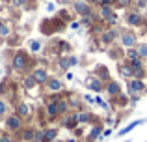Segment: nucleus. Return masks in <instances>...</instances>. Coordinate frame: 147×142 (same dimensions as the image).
Listing matches in <instances>:
<instances>
[{"label":"nucleus","instance_id":"nucleus-28","mask_svg":"<svg viewBox=\"0 0 147 142\" xmlns=\"http://www.w3.org/2000/svg\"><path fill=\"white\" fill-rule=\"evenodd\" d=\"M9 34H11L9 26H7V24H4V22H0V37H7Z\"/></svg>","mask_w":147,"mask_h":142},{"label":"nucleus","instance_id":"nucleus-13","mask_svg":"<svg viewBox=\"0 0 147 142\" xmlns=\"http://www.w3.org/2000/svg\"><path fill=\"white\" fill-rule=\"evenodd\" d=\"M119 75L125 77V79H132V67H130V64H129V62L119 64Z\"/></svg>","mask_w":147,"mask_h":142},{"label":"nucleus","instance_id":"nucleus-6","mask_svg":"<svg viewBox=\"0 0 147 142\" xmlns=\"http://www.w3.org/2000/svg\"><path fill=\"white\" fill-rule=\"evenodd\" d=\"M127 90H129V94H142V92L145 90V84L144 80H138V79H129V82H127Z\"/></svg>","mask_w":147,"mask_h":142},{"label":"nucleus","instance_id":"nucleus-31","mask_svg":"<svg viewBox=\"0 0 147 142\" xmlns=\"http://www.w3.org/2000/svg\"><path fill=\"white\" fill-rule=\"evenodd\" d=\"M134 6H136L138 11H142V10L147 7V0H134Z\"/></svg>","mask_w":147,"mask_h":142},{"label":"nucleus","instance_id":"nucleus-19","mask_svg":"<svg viewBox=\"0 0 147 142\" xmlns=\"http://www.w3.org/2000/svg\"><path fill=\"white\" fill-rule=\"evenodd\" d=\"M22 84H24V88H26V90H32V88L34 86H36V79H34V75H26L24 77V80H22Z\"/></svg>","mask_w":147,"mask_h":142},{"label":"nucleus","instance_id":"nucleus-4","mask_svg":"<svg viewBox=\"0 0 147 142\" xmlns=\"http://www.w3.org/2000/svg\"><path fill=\"white\" fill-rule=\"evenodd\" d=\"M28 54H26L24 51H19V52H15V56H13V67L17 71H22V69H26L28 67Z\"/></svg>","mask_w":147,"mask_h":142},{"label":"nucleus","instance_id":"nucleus-40","mask_svg":"<svg viewBox=\"0 0 147 142\" xmlns=\"http://www.w3.org/2000/svg\"><path fill=\"white\" fill-rule=\"evenodd\" d=\"M65 79H67V80H73V73L67 71V73H65Z\"/></svg>","mask_w":147,"mask_h":142},{"label":"nucleus","instance_id":"nucleus-14","mask_svg":"<svg viewBox=\"0 0 147 142\" xmlns=\"http://www.w3.org/2000/svg\"><path fill=\"white\" fill-rule=\"evenodd\" d=\"M56 103H58V101L50 99V103L47 105V114H49V118H50V120L58 116V105H56Z\"/></svg>","mask_w":147,"mask_h":142},{"label":"nucleus","instance_id":"nucleus-36","mask_svg":"<svg viewBox=\"0 0 147 142\" xmlns=\"http://www.w3.org/2000/svg\"><path fill=\"white\" fill-rule=\"evenodd\" d=\"M60 49H61V52H67L71 47H69V43H65V41H60Z\"/></svg>","mask_w":147,"mask_h":142},{"label":"nucleus","instance_id":"nucleus-32","mask_svg":"<svg viewBox=\"0 0 147 142\" xmlns=\"http://www.w3.org/2000/svg\"><path fill=\"white\" fill-rule=\"evenodd\" d=\"M6 112H7V103L4 99H0V116H4Z\"/></svg>","mask_w":147,"mask_h":142},{"label":"nucleus","instance_id":"nucleus-33","mask_svg":"<svg viewBox=\"0 0 147 142\" xmlns=\"http://www.w3.org/2000/svg\"><path fill=\"white\" fill-rule=\"evenodd\" d=\"M11 2V6L13 7H22V6H26V0H9Z\"/></svg>","mask_w":147,"mask_h":142},{"label":"nucleus","instance_id":"nucleus-21","mask_svg":"<svg viewBox=\"0 0 147 142\" xmlns=\"http://www.w3.org/2000/svg\"><path fill=\"white\" fill-rule=\"evenodd\" d=\"M100 133H102V125H93V129L90 131V140H95L100 137Z\"/></svg>","mask_w":147,"mask_h":142},{"label":"nucleus","instance_id":"nucleus-16","mask_svg":"<svg viewBox=\"0 0 147 142\" xmlns=\"http://www.w3.org/2000/svg\"><path fill=\"white\" fill-rule=\"evenodd\" d=\"M56 105H58V114H65V112L69 110V107H71L67 99H58Z\"/></svg>","mask_w":147,"mask_h":142},{"label":"nucleus","instance_id":"nucleus-41","mask_svg":"<svg viewBox=\"0 0 147 142\" xmlns=\"http://www.w3.org/2000/svg\"><path fill=\"white\" fill-rule=\"evenodd\" d=\"M110 135H112L110 129H104V131H102V137H110Z\"/></svg>","mask_w":147,"mask_h":142},{"label":"nucleus","instance_id":"nucleus-22","mask_svg":"<svg viewBox=\"0 0 147 142\" xmlns=\"http://www.w3.org/2000/svg\"><path fill=\"white\" fill-rule=\"evenodd\" d=\"M58 137V129H47L45 131V142H52Z\"/></svg>","mask_w":147,"mask_h":142},{"label":"nucleus","instance_id":"nucleus-11","mask_svg":"<svg viewBox=\"0 0 147 142\" xmlns=\"http://www.w3.org/2000/svg\"><path fill=\"white\" fill-rule=\"evenodd\" d=\"M86 84H88V88H90V90L95 92V94H99V92L104 90V84H102V80H100L99 77H90Z\"/></svg>","mask_w":147,"mask_h":142},{"label":"nucleus","instance_id":"nucleus-18","mask_svg":"<svg viewBox=\"0 0 147 142\" xmlns=\"http://www.w3.org/2000/svg\"><path fill=\"white\" fill-rule=\"evenodd\" d=\"M114 6L119 7V10H129L130 6H134V0H115Z\"/></svg>","mask_w":147,"mask_h":142},{"label":"nucleus","instance_id":"nucleus-42","mask_svg":"<svg viewBox=\"0 0 147 142\" xmlns=\"http://www.w3.org/2000/svg\"><path fill=\"white\" fill-rule=\"evenodd\" d=\"M78 26H80V22H76V21H75V22H71V28H75V30H76Z\"/></svg>","mask_w":147,"mask_h":142},{"label":"nucleus","instance_id":"nucleus-2","mask_svg":"<svg viewBox=\"0 0 147 142\" xmlns=\"http://www.w3.org/2000/svg\"><path fill=\"white\" fill-rule=\"evenodd\" d=\"M73 10H75L76 15L84 17V15H90L91 11H93V6H91L88 0H76V2L73 4Z\"/></svg>","mask_w":147,"mask_h":142},{"label":"nucleus","instance_id":"nucleus-5","mask_svg":"<svg viewBox=\"0 0 147 142\" xmlns=\"http://www.w3.org/2000/svg\"><path fill=\"white\" fill-rule=\"evenodd\" d=\"M121 45L125 49H132V47H136L138 45V39H136V34L134 32H130V30H125V32H121Z\"/></svg>","mask_w":147,"mask_h":142},{"label":"nucleus","instance_id":"nucleus-12","mask_svg":"<svg viewBox=\"0 0 147 142\" xmlns=\"http://www.w3.org/2000/svg\"><path fill=\"white\" fill-rule=\"evenodd\" d=\"M112 13H114V6H99V10H97V15L100 21H106Z\"/></svg>","mask_w":147,"mask_h":142},{"label":"nucleus","instance_id":"nucleus-7","mask_svg":"<svg viewBox=\"0 0 147 142\" xmlns=\"http://www.w3.org/2000/svg\"><path fill=\"white\" fill-rule=\"evenodd\" d=\"M32 75H34V79H36L37 84H47V80L50 79L45 67H36V69L32 71Z\"/></svg>","mask_w":147,"mask_h":142},{"label":"nucleus","instance_id":"nucleus-25","mask_svg":"<svg viewBox=\"0 0 147 142\" xmlns=\"http://www.w3.org/2000/svg\"><path fill=\"white\" fill-rule=\"evenodd\" d=\"M136 51H138V54L142 56V58H147V43H140V45H136Z\"/></svg>","mask_w":147,"mask_h":142},{"label":"nucleus","instance_id":"nucleus-8","mask_svg":"<svg viewBox=\"0 0 147 142\" xmlns=\"http://www.w3.org/2000/svg\"><path fill=\"white\" fill-rule=\"evenodd\" d=\"M47 90L49 92H54V94H58V92H61L63 90V82H61L60 79H56V77H50V79L47 80Z\"/></svg>","mask_w":147,"mask_h":142},{"label":"nucleus","instance_id":"nucleus-37","mask_svg":"<svg viewBox=\"0 0 147 142\" xmlns=\"http://www.w3.org/2000/svg\"><path fill=\"white\" fill-rule=\"evenodd\" d=\"M114 4H115V0H100L99 6H114Z\"/></svg>","mask_w":147,"mask_h":142},{"label":"nucleus","instance_id":"nucleus-17","mask_svg":"<svg viewBox=\"0 0 147 142\" xmlns=\"http://www.w3.org/2000/svg\"><path fill=\"white\" fill-rule=\"evenodd\" d=\"M17 114L21 118H28L30 116V107L26 105V103H21V105L17 107Z\"/></svg>","mask_w":147,"mask_h":142},{"label":"nucleus","instance_id":"nucleus-44","mask_svg":"<svg viewBox=\"0 0 147 142\" xmlns=\"http://www.w3.org/2000/svg\"><path fill=\"white\" fill-rule=\"evenodd\" d=\"M69 142H76V140H75V139H69Z\"/></svg>","mask_w":147,"mask_h":142},{"label":"nucleus","instance_id":"nucleus-34","mask_svg":"<svg viewBox=\"0 0 147 142\" xmlns=\"http://www.w3.org/2000/svg\"><path fill=\"white\" fill-rule=\"evenodd\" d=\"M30 49H32V52H39L41 43H39V41H32V43H30Z\"/></svg>","mask_w":147,"mask_h":142},{"label":"nucleus","instance_id":"nucleus-26","mask_svg":"<svg viewBox=\"0 0 147 142\" xmlns=\"http://www.w3.org/2000/svg\"><path fill=\"white\" fill-rule=\"evenodd\" d=\"M60 69H63V71H67L69 67H71V62H69V56H63V58H60Z\"/></svg>","mask_w":147,"mask_h":142},{"label":"nucleus","instance_id":"nucleus-29","mask_svg":"<svg viewBox=\"0 0 147 142\" xmlns=\"http://www.w3.org/2000/svg\"><path fill=\"white\" fill-rule=\"evenodd\" d=\"M117 21H119V17H117V13H115V11H114V13H112L110 17H108L106 21H104V22H106L108 26H114V24H117Z\"/></svg>","mask_w":147,"mask_h":142},{"label":"nucleus","instance_id":"nucleus-23","mask_svg":"<svg viewBox=\"0 0 147 142\" xmlns=\"http://www.w3.org/2000/svg\"><path fill=\"white\" fill-rule=\"evenodd\" d=\"M76 125H78V120H76V114H73L71 118H67V120H65V127H67V129H75Z\"/></svg>","mask_w":147,"mask_h":142},{"label":"nucleus","instance_id":"nucleus-30","mask_svg":"<svg viewBox=\"0 0 147 142\" xmlns=\"http://www.w3.org/2000/svg\"><path fill=\"white\" fill-rule=\"evenodd\" d=\"M34 137H36V131H34V129H26V131L24 133H22V139H24V140H34Z\"/></svg>","mask_w":147,"mask_h":142},{"label":"nucleus","instance_id":"nucleus-45","mask_svg":"<svg viewBox=\"0 0 147 142\" xmlns=\"http://www.w3.org/2000/svg\"><path fill=\"white\" fill-rule=\"evenodd\" d=\"M0 137H2V135H0Z\"/></svg>","mask_w":147,"mask_h":142},{"label":"nucleus","instance_id":"nucleus-20","mask_svg":"<svg viewBox=\"0 0 147 142\" xmlns=\"http://www.w3.org/2000/svg\"><path fill=\"white\" fill-rule=\"evenodd\" d=\"M138 58H142V56L138 54L136 47H132V49H127V62H132V60H138Z\"/></svg>","mask_w":147,"mask_h":142},{"label":"nucleus","instance_id":"nucleus-39","mask_svg":"<svg viewBox=\"0 0 147 142\" xmlns=\"http://www.w3.org/2000/svg\"><path fill=\"white\" fill-rule=\"evenodd\" d=\"M69 62H71V67H73V66L78 64V58H76V56H69Z\"/></svg>","mask_w":147,"mask_h":142},{"label":"nucleus","instance_id":"nucleus-15","mask_svg":"<svg viewBox=\"0 0 147 142\" xmlns=\"http://www.w3.org/2000/svg\"><path fill=\"white\" fill-rule=\"evenodd\" d=\"M140 124H142V120H136V122H132V124H129V125H127V127H123L121 131L117 133V137H125L127 133H130V131H132L134 127H138V125H140Z\"/></svg>","mask_w":147,"mask_h":142},{"label":"nucleus","instance_id":"nucleus-1","mask_svg":"<svg viewBox=\"0 0 147 142\" xmlns=\"http://www.w3.org/2000/svg\"><path fill=\"white\" fill-rule=\"evenodd\" d=\"M125 19H127V24L129 26H144V22H145V17L138 10H129Z\"/></svg>","mask_w":147,"mask_h":142},{"label":"nucleus","instance_id":"nucleus-9","mask_svg":"<svg viewBox=\"0 0 147 142\" xmlns=\"http://www.w3.org/2000/svg\"><path fill=\"white\" fill-rule=\"evenodd\" d=\"M104 90H106V94L112 95V97H117V95L121 94V86H119V82H115V80H112V79L106 82Z\"/></svg>","mask_w":147,"mask_h":142},{"label":"nucleus","instance_id":"nucleus-35","mask_svg":"<svg viewBox=\"0 0 147 142\" xmlns=\"http://www.w3.org/2000/svg\"><path fill=\"white\" fill-rule=\"evenodd\" d=\"M95 103H97V105L100 107V109H104V110H108V105H106V101H102V99H100V97H99V95H97V97H95Z\"/></svg>","mask_w":147,"mask_h":142},{"label":"nucleus","instance_id":"nucleus-24","mask_svg":"<svg viewBox=\"0 0 147 142\" xmlns=\"http://www.w3.org/2000/svg\"><path fill=\"white\" fill-rule=\"evenodd\" d=\"M76 120H78V124H88V122H91V114L78 112V114H76Z\"/></svg>","mask_w":147,"mask_h":142},{"label":"nucleus","instance_id":"nucleus-43","mask_svg":"<svg viewBox=\"0 0 147 142\" xmlns=\"http://www.w3.org/2000/svg\"><path fill=\"white\" fill-rule=\"evenodd\" d=\"M88 2H90V4H91V6H93V4H99V2H100V0H88Z\"/></svg>","mask_w":147,"mask_h":142},{"label":"nucleus","instance_id":"nucleus-38","mask_svg":"<svg viewBox=\"0 0 147 142\" xmlns=\"http://www.w3.org/2000/svg\"><path fill=\"white\" fill-rule=\"evenodd\" d=\"M0 142H13V140H11L9 135H2V137H0Z\"/></svg>","mask_w":147,"mask_h":142},{"label":"nucleus","instance_id":"nucleus-27","mask_svg":"<svg viewBox=\"0 0 147 142\" xmlns=\"http://www.w3.org/2000/svg\"><path fill=\"white\" fill-rule=\"evenodd\" d=\"M129 64H130V67H132V69H140V67H145V62H144V58L132 60V62H129Z\"/></svg>","mask_w":147,"mask_h":142},{"label":"nucleus","instance_id":"nucleus-10","mask_svg":"<svg viewBox=\"0 0 147 142\" xmlns=\"http://www.w3.org/2000/svg\"><path fill=\"white\" fill-rule=\"evenodd\" d=\"M6 125H7V129H11V131H19L21 125H22V118L19 116V114H13V116H9L6 120Z\"/></svg>","mask_w":147,"mask_h":142},{"label":"nucleus","instance_id":"nucleus-3","mask_svg":"<svg viewBox=\"0 0 147 142\" xmlns=\"http://www.w3.org/2000/svg\"><path fill=\"white\" fill-rule=\"evenodd\" d=\"M117 37H121V32H119L117 28H108V30H104V32L100 34V43L102 45H112Z\"/></svg>","mask_w":147,"mask_h":142}]
</instances>
